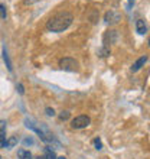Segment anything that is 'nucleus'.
I'll list each match as a JSON object with an SVG mask.
<instances>
[{"label":"nucleus","instance_id":"nucleus-2","mask_svg":"<svg viewBox=\"0 0 150 159\" xmlns=\"http://www.w3.org/2000/svg\"><path fill=\"white\" fill-rule=\"evenodd\" d=\"M25 123H26V127H28V129H30V130H33V132H36V133L39 134V138H41L43 142L49 143V142H54V140H55L54 134L51 133V132L46 129V127H43V126H39L38 123H33V121L29 120V119H26Z\"/></svg>","mask_w":150,"mask_h":159},{"label":"nucleus","instance_id":"nucleus-8","mask_svg":"<svg viewBox=\"0 0 150 159\" xmlns=\"http://www.w3.org/2000/svg\"><path fill=\"white\" fill-rule=\"evenodd\" d=\"M146 62H147V55H143L142 58H139L137 61L133 64V67H131V72H137Z\"/></svg>","mask_w":150,"mask_h":159},{"label":"nucleus","instance_id":"nucleus-17","mask_svg":"<svg viewBox=\"0 0 150 159\" xmlns=\"http://www.w3.org/2000/svg\"><path fill=\"white\" fill-rule=\"evenodd\" d=\"M59 119H61V120H68V119H69V111H61Z\"/></svg>","mask_w":150,"mask_h":159},{"label":"nucleus","instance_id":"nucleus-3","mask_svg":"<svg viewBox=\"0 0 150 159\" xmlns=\"http://www.w3.org/2000/svg\"><path fill=\"white\" fill-rule=\"evenodd\" d=\"M59 67L65 71H77L78 70V62L74 58H62L59 61Z\"/></svg>","mask_w":150,"mask_h":159},{"label":"nucleus","instance_id":"nucleus-19","mask_svg":"<svg viewBox=\"0 0 150 159\" xmlns=\"http://www.w3.org/2000/svg\"><path fill=\"white\" fill-rule=\"evenodd\" d=\"M45 111H46V114H48V116H55L54 109H51V107H48V109H46Z\"/></svg>","mask_w":150,"mask_h":159},{"label":"nucleus","instance_id":"nucleus-5","mask_svg":"<svg viewBox=\"0 0 150 159\" xmlns=\"http://www.w3.org/2000/svg\"><path fill=\"white\" fill-rule=\"evenodd\" d=\"M117 39H118V34H117V30L111 29V30H107L104 34V38H103V42H104V46H108L111 43H116Z\"/></svg>","mask_w":150,"mask_h":159},{"label":"nucleus","instance_id":"nucleus-20","mask_svg":"<svg viewBox=\"0 0 150 159\" xmlns=\"http://www.w3.org/2000/svg\"><path fill=\"white\" fill-rule=\"evenodd\" d=\"M17 90H19V93H20V94H23V93H25V90H23V85H22V84H19V85H17Z\"/></svg>","mask_w":150,"mask_h":159},{"label":"nucleus","instance_id":"nucleus-14","mask_svg":"<svg viewBox=\"0 0 150 159\" xmlns=\"http://www.w3.org/2000/svg\"><path fill=\"white\" fill-rule=\"evenodd\" d=\"M110 52H111V51H110L108 46H103V48H101V49L98 51V54H100V57H103V58H105V57H108Z\"/></svg>","mask_w":150,"mask_h":159},{"label":"nucleus","instance_id":"nucleus-24","mask_svg":"<svg viewBox=\"0 0 150 159\" xmlns=\"http://www.w3.org/2000/svg\"><path fill=\"white\" fill-rule=\"evenodd\" d=\"M0 159H2V156H0Z\"/></svg>","mask_w":150,"mask_h":159},{"label":"nucleus","instance_id":"nucleus-23","mask_svg":"<svg viewBox=\"0 0 150 159\" xmlns=\"http://www.w3.org/2000/svg\"><path fill=\"white\" fill-rule=\"evenodd\" d=\"M149 46H150V38H149Z\"/></svg>","mask_w":150,"mask_h":159},{"label":"nucleus","instance_id":"nucleus-9","mask_svg":"<svg viewBox=\"0 0 150 159\" xmlns=\"http://www.w3.org/2000/svg\"><path fill=\"white\" fill-rule=\"evenodd\" d=\"M136 30H137V34H140V35H144L147 32V26L143 19H139V20L136 22Z\"/></svg>","mask_w":150,"mask_h":159},{"label":"nucleus","instance_id":"nucleus-7","mask_svg":"<svg viewBox=\"0 0 150 159\" xmlns=\"http://www.w3.org/2000/svg\"><path fill=\"white\" fill-rule=\"evenodd\" d=\"M6 143V121L0 120V148H4Z\"/></svg>","mask_w":150,"mask_h":159},{"label":"nucleus","instance_id":"nucleus-4","mask_svg":"<svg viewBox=\"0 0 150 159\" xmlns=\"http://www.w3.org/2000/svg\"><path fill=\"white\" fill-rule=\"evenodd\" d=\"M90 123H91V119L88 117V116H78V117H75L74 120L71 121V126L74 129H84V127H87Z\"/></svg>","mask_w":150,"mask_h":159},{"label":"nucleus","instance_id":"nucleus-15","mask_svg":"<svg viewBox=\"0 0 150 159\" xmlns=\"http://www.w3.org/2000/svg\"><path fill=\"white\" fill-rule=\"evenodd\" d=\"M6 16H7L6 6H4V4H0V17H2V19H6Z\"/></svg>","mask_w":150,"mask_h":159},{"label":"nucleus","instance_id":"nucleus-12","mask_svg":"<svg viewBox=\"0 0 150 159\" xmlns=\"http://www.w3.org/2000/svg\"><path fill=\"white\" fill-rule=\"evenodd\" d=\"M45 158L46 159H56V155H55V152L51 149V148H45Z\"/></svg>","mask_w":150,"mask_h":159},{"label":"nucleus","instance_id":"nucleus-13","mask_svg":"<svg viewBox=\"0 0 150 159\" xmlns=\"http://www.w3.org/2000/svg\"><path fill=\"white\" fill-rule=\"evenodd\" d=\"M3 59H4V62H6L7 70L9 71H12V62H10V59H9V55H7V52H6V49L3 51Z\"/></svg>","mask_w":150,"mask_h":159},{"label":"nucleus","instance_id":"nucleus-10","mask_svg":"<svg viewBox=\"0 0 150 159\" xmlns=\"http://www.w3.org/2000/svg\"><path fill=\"white\" fill-rule=\"evenodd\" d=\"M17 142H19V139L16 136H10L9 139H6V143H4V148L6 149H12L13 146H16Z\"/></svg>","mask_w":150,"mask_h":159},{"label":"nucleus","instance_id":"nucleus-1","mask_svg":"<svg viewBox=\"0 0 150 159\" xmlns=\"http://www.w3.org/2000/svg\"><path fill=\"white\" fill-rule=\"evenodd\" d=\"M72 20H74V17L69 12H62V13H58L56 16H54L51 19L48 23H46V29L51 30V32H64V30H67L69 26H71Z\"/></svg>","mask_w":150,"mask_h":159},{"label":"nucleus","instance_id":"nucleus-6","mask_svg":"<svg viewBox=\"0 0 150 159\" xmlns=\"http://www.w3.org/2000/svg\"><path fill=\"white\" fill-rule=\"evenodd\" d=\"M104 20L107 23H110V25H116V23H118L121 20V15L117 10H108V12L105 13Z\"/></svg>","mask_w":150,"mask_h":159},{"label":"nucleus","instance_id":"nucleus-16","mask_svg":"<svg viewBox=\"0 0 150 159\" xmlns=\"http://www.w3.org/2000/svg\"><path fill=\"white\" fill-rule=\"evenodd\" d=\"M94 146H95L97 151H100V149H103V143H101L100 139H94Z\"/></svg>","mask_w":150,"mask_h":159},{"label":"nucleus","instance_id":"nucleus-18","mask_svg":"<svg viewBox=\"0 0 150 159\" xmlns=\"http://www.w3.org/2000/svg\"><path fill=\"white\" fill-rule=\"evenodd\" d=\"M23 143H25V145H33V139H32V138H26L25 140H23Z\"/></svg>","mask_w":150,"mask_h":159},{"label":"nucleus","instance_id":"nucleus-21","mask_svg":"<svg viewBox=\"0 0 150 159\" xmlns=\"http://www.w3.org/2000/svg\"><path fill=\"white\" fill-rule=\"evenodd\" d=\"M35 159H46V158H45V155H42V156L39 155V156H36V158H35Z\"/></svg>","mask_w":150,"mask_h":159},{"label":"nucleus","instance_id":"nucleus-22","mask_svg":"<svg viewBox=\"0 0 150 159\" xmlns=\"http://www.w3.org/2000/svg\"><path fill=\"white\" fill-rule=\"evenodd\" d=\"M56 159H67V158H64V156H59V158H56Z\"/></svg>","mask_w":150,"mask_h":159},{"label":"nucleus","instance_id":"nucleus-11","mask_svg":"<svg viewBox=\"0 0 150 159\" xmlns=\"http://www.w3.org/2000/svg\"><path fill=\"white\" fill-rule=\"evenodd\" d=\"M17 158L19 159H32V153L26 149H19L17 151Z\"/></svg>","mask_w":150,"mask_h":159}]
</instances>
